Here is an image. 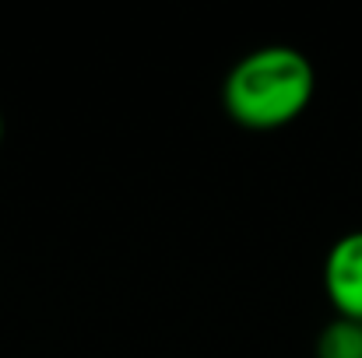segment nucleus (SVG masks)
I'll list each match as a JSON object with an SVG mask.
<instances>
[{"label": "nucleus", "instance_id": "7ed1b4c3", "mask_svg": "<svg viewBox=\"0 0 362 358\" xmlns=\"http://www.w3.org/2000/svg\"><path fill=\"white\" fill-rule=\"evenodd\" d=\"M317 358H362V323L334 316L320 338H317Z\"/></svg>", "mask_w": 362, "mask_h": 358}, {"label": "nucleus", "instance_id": "f03ea898", "mask_svg": "<svg viewBox=\"0 0 362 358\" xmlns=\"http://www.w3.org/2000/svg\"><path fill=\"white\" fill-rule=\"evenodd\" d=\"M324 292L338 316L362 323V229L341 236L327 249Z\"/></svg>", "mask_w": 362, "mask_h": 358}, {"label": "nucleus", "instance_id": "f257e3e1", "mask_svg": "<svg viewBox=\"0 0 362 358\" xmlns=\"http://www.w3.org/2000/svg\"><path fill=\"white\" fill-rule=\"evenodd\" d=\"M317 92L310 56L292 46H260L240 56L222 81V106L246 130H278L306 113Z\"/></svg>", "mask_w": 362, "mask_h": 358}, {"label": "nucleus", "instance_id": "20e7f679", "mask_svg": "<svg viewBox=\"0 0 362 358\" xmlns=\"http://www.w3.org/2000/svg\"><path fill=\"white\" fill-rule=\"evenodd\" d=\"M0 141H4V117H0Z\"/></svg>", "mask_w": 362, "mask_h": 358}]
</instances>
